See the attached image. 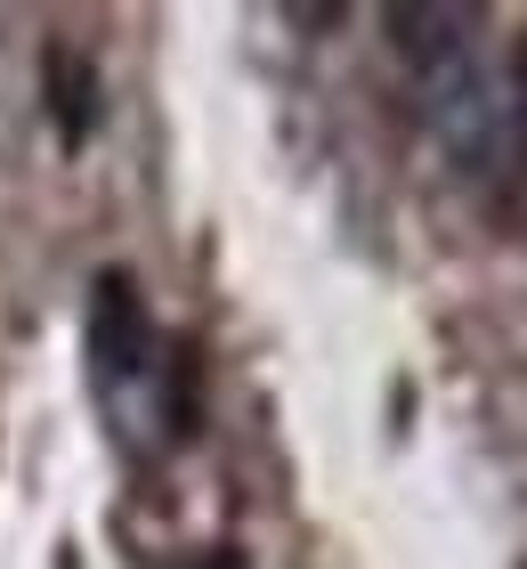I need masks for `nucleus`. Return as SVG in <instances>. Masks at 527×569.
I'll list each match as a JSON object with an SVG mask.
<instances>
[{
    "mask_svg": "<svg viewBox=\"0 0 527 569\" xmlns=\"http://www.w3.org/2000/svg\"><path fill=\"white\" fill-rule=\"evenodd\" d=\"M82 342H90V375H98V382H139V375H146V358H154V318H146V293H139V277H130V269H98Z\"/></svg>",
    "mask_w": 527,
    "mask_h": 569,
    "instance_id": "1",
    "label": "nucleus"
},
{
    "mask_svg": "<svg viewBox=\"0 0 527 569\" xmlns=\"http://www.w3.org/2000/svg\"><path fill=\"white\" fill-rule=\"evenodd\" d=\"M41 107L58 122V147H73V154L90 147V131H98V66H90L82 41L58 33L41 49Z\"/></svg>",
    "mask_w": 527,
    "mask_h": 569,
    "instance_id": "2",
    "label": "nucleus"
},
{
    "mask_svg": "<svg viewBox=\"0 0 527 569\" xmlns=\"http://www.w3.org/2000/svg\"><path fill=\"white\" fill-rule=\"evenodd\" d=\"M382 24L398 33V49L422 66V73H438V66H455L470 58V9H382Z\"/></svg>",
    "mask_w": 527,
    "mask_h": 569,
    "instance_id": "3",
    "label": "nucleus"
},
{
    "mask_svg": "<svg viewBox=\"0 0 527 569\" xmlns=\"http://www.w3.org/2000/svg\"><path fill=\"white\" fill-rule=\"evenodd\" d=\"M195 569H244V553H235V546H211V553H195Z\"/></svg>",
    "mask_w": 527,
    "mask_h": 569,
    "instance_id": "4",
    "label": "nucleus"
},
{
    "mask_svg": "<svg viewBox=\"0 0 527 569\" xmlns=\"http://www.w3.org/2000/svg\"><path fill=\"white\" fill-rule=\"evenodd\" d=\"M171 569H195V561H171Z\"/></svg>",
    "mask_w": 527,
    "mask_h": 569,
    "instance_id": "5",
    "label": "nucleus"
}]
</instances>
